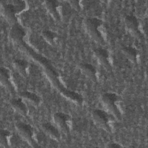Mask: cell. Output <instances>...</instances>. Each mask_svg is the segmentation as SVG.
<instances>
[{"mask_svg":"<svg viewBox=\"0 0 148 148\" xmlns=\"http://www.w3.org/2000/svg\"><path fill=\"white\" fill-rule=\"evenodd\" d=\"M9 36L13 44L17 49L40 65L52 86L63 97L76 105H82L83 102L82 96L75 91L68 89L61 82L59 74L51 62L46 57L36 53L27 43L25 40V32L18 23L12 25L9 32Z\"/></svg>","mask_w":148,"mask_h":148,"instance_id":"6da1fadb","label":"cell"},{"mask_svg":"<svg viewBox=\"0 0 148 148\" xmlns=\"http://www.w3.org/2000/svg\"><path fill=\"white\" fill-rule=\"evenodd\" d=\"M1 13L7 21L13 25L18 23V16L25 10L27 5L24 1H2Z\"/></svg>","mask_w":148,"mask_h":148,"instance_id":"7a4b0ae2","label":"cell"},{"mask_svg":"<svg viewBox=\"0 0 148 148\" xmlns=\"http://www.w3.org/2000/svg\"><path fill=\"white\" fill-rule=\"evenodd\" d=\"M85 29L90 37L101 46L106 43L107 38L103 21L97 17H89L84 22Z\"/></svg>","mask_w":148,"mask_h":148,"instance_id":"3957f363","label":"cell"},{"mask_svg":"<svg viewBox=\"0 0 148 148\" xmlns=\"http://www.w3.org/2000/svg\"><path fill=\"white\" fill-rule=\"evenodd\" d=\"M101 101L116 120L118 121L122 120V110L120 106V98L119 96L113 92H106L102 95Z\"/></svg>","mask_w":148,"mask_h":148,"instance_id":"277c9868","label":"cell"},{"mask_svg":"<svg viewBox=\"0 0 148 148\" xmlns=\"http://www.w3.org/2000/svg\"><path fill=\"white\" fill-rule=\"evenodd\" d=\"M91 116L97 125L109 133L112 132V122L116 119L111 114L98 109L92 111Z\"/></svg>","mask_w":148,"mask_h":148,"instance_id":"5b68a950","label":"cell"},{"mask_svg":"<svg viewBox=\"0 0 148 148\" xmlns=\"http://www.w3.org/2000/svg\"><path fill=\"white\" fill-rule=\"evenodd\" d=\"M15 127L18 134L31 147H39L38 142L35 139L34 130L30 124L19 122L16 124Z\"/></svg>","mask_w":148,"mask_h":148,"instance_id":"8992f818","label":"cell"},{"mask_svg":"<svg viewBox=\"0 0 148 148\" xmlns=\"http://www.w3.org/2000/svg\"><path fill=\"white\" fill-rule=\"evenodd\" d=\"M54 123L64 134L70 132L72 128V119L71 116L62 112L55 113L53 117Z\"/></svg>","mask_w":148,"mask_h":148,"instance_id":"52a82bcc","label":"cell"},{"mask_svg":"<svg viewBox=\"0 0 148 148\" xmlns=\"http://www.w3.org/2000/svg\"><path fill=\"white\" fill-rule=\"evenodd\" d=\"M44 5L55 21H61L63 16V7L60 2L56 0H48L44 2Z\"/></svg>","mask_w":148,"mask_h":148,"instance_id":"ba28073f","label":"cell"},{"mask_svg":"<svg viewBox=\"0 0 148 148\" xmlns=\"http://www.w3.org/2000/svg\"><path fill=\"white\" fill-rule=\"evenodd\" d=\"M93 53L98 62L106 70L112 71L113 68L112 60L108 50L103 48H97L94 50Z\"/></svg>","mask_w":148,"mask_h":148,"instance_id":"9c48e42d","label":"cell"},{"mask_svg":"<svg viewBox=\"0 0 148 148\" xmlns=\"http://www.w3.org/2000/svg\"><path fill=\"white\" fill-rule=\"evenodd\" d=\"M0 81L1 85L10 93L14 94L16 92V88L12 79L10 72L5 67H1L0 68Z\"/></svg>","mask_w":148,"mask_h":148,"instance_id":"30bf717a","label":"cell"},{"mask_svg":"<svg viewBox=\"0 0 148 148\" xmlns=\"http://www.w3.org/2000/svg\"><path fill=\"white\" fill-rule=\"evenodd\" d=\"M125 26L127 29L133 35L139 36L140 32L139 31V23L138 18L133 15H128L124 19Z\"/></svg>","mask_w":148,"mask_h":148,"instance_id":"8fae6325","label":"cell"},{"mask_svg":"<svg viewBox=\"0 0 148 148\" xmlns=\"http://www.w3.org/2000/svg\"><path fill=\"white\" fill-rule=\"evenodd\" d=\"M0 142L2 147L8 148L14 146L16 139L10 131L7 130H1L0 132Z\"/></svg>","mask_w":148,"mask_h":148,"instance_id":"7c38bea8","label":"cell"},{"mask_svg":"<svg viewBox=\"0 0 148 148\" xmlns=\"http://www.w3.org/2000/svg\"><path fill=\"white\" fill-rule=\"evenodd\" d=\"M13 65L16 71L23 77H27L30 73V64L25 60L17 59L13 62Z\"/></svg>","mask_w":148,"mask_h":148,"instance_id":"4fadbf2b","label":"cell"},{"mask_svg":"<svg viewBox=\"0 0 148 148\" xmlns=\"http://www.w3.org/2000/svg\"><path fill=\"white\" fill-rule=\"evenodd\" d=\"M79 68L82 73L94 82L98 81V74L96 68L91 64L82 63L79 64Z\"/></svg>","mask_w":148,"mask_h":148,"instance_id":"5bb4252c","label":"cell"},{"mask_svg":"<svg viewBox=\"0 0 148 148\" xmlns=\"http://www.w3.org/2000/svg\"><path fill=\"white\" fill-rule=\"evenodd\" d=\"M10 104L13 109L19 114L24 117L28 115V109L21 98H13L10 100Z\"/></svg>","mask_w":148,"mask_h":148,"instance_id":"9a60e30c","label":"cell"},{"mask_svg":"<svg viewBox=\"0 0 148 148\" xmlns=\"http://www.w3.org/2000/svg\"><path fill=\"white\" fill-rule=\"evenodd\" d=\"M42 131L51 139L58 140L60 138V133L58 130L50 123H45L41 125Z\"/></svg>","mask_w":148,"mask_h":148,"instance_id":"2e32d148","label":"cell"},{"mask_svg":"<svg viewBox=\"0 0 148 148\" xmlns=\"http://www.w3.org/2000/svg\"><path fill=\"white\" fill-rule=\"evenodd\" d=\"M19 95L35 106H38L41 103L40 98L34 92L28 91H24L20 92Z\"/></svg>","mask_w":148,"mask_h":148,"instance_id":"e0dca14e","label":"cell"},{"mask_svg":"<svg viewBox=\"0 0 148 148\" xmlns=\"http://www.w3.org/2000/svg\"><path fill=\"white\" fill-rule=\"evenodd\" d=\"M122 51L125 56L132 63L137 64L139 62V54L136 49L132 47L127 46L122 49Z\"/></svg>","mask_w":148,"mask_h":148,"instance_id":"ac0fdd59","label":"cell"},{"mask_svg":"<svg viewBox=\"0 0 148 148\" xmlns=\"http://www.w3.org/2000/svg\"><path fill=\"white\" fill-rule=\"evenodd\" d=\"M43 38L50 45L55 46L58 43V36L56 33L49 30H45L42 32Z\"/></svg>","mask_w":148,"mask_h":148,"instance_id":"d6986e66","label":"cell"},{"mask_svg":"<svg viewBox=\"0 0 148 148\" xmlns=\"http://www.w3.org/2000/svg\"><path fill=\"white\" fill-rule=\"evenodd\" d=\"M106 147H112V148H120V147H123V146L122 145H121L119 143H109Z\"/></svg>","mask_w":148,"mask_h":148,"instance_id":"ffe728a7","label":"cell"}]
</instances>
